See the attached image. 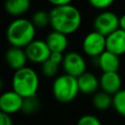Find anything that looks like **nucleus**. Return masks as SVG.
<instances>
[{"label":"nucleus","mask_w":125,"mask_h":125,"mask_svg":"<svg viewBox=\"0 0 125 125\" xmlns=\"http://www.w3.org/2000/svg\"><path fill=\"white\" fill-rule=\"evenodd\" d=\"M50 13V26L53 30L69 35L76 32L82 23V15L72 4L53 7Z\"/></svg>","instance_id":"f257e3e1"},{"label":"nucleus","mask_w":125,"mask_h":125,"mask_svg":"<svg viewBox=\"0 0 125 125\" xmlns=\"http://www.w3.org/2000/svg\"><path fill=\"white\" fill-rule=\"evenodd\" d=\"M36 27L31 20L25 18H15L6 29V39L13 47L25 48L35 39Z\"/></svg>","instance_id":"f03ea898"},{"label":"nucleus","mask_w":125,"mask_h":125,"mask_svg":"<svg viewBox=\"0 0 125 125\" xmlns=\"http://www.w3.org/2000/svg\"><path fill=\"white\" fill-rule=\"evenodd\" d=\"M12 89L22 98L36 96L39 89V77L37 72L27 65L15 70L12 77Z\"/></svg>","instance_id":"7ed1b4c3"},{"label":"nucleus","mask_w":125,"mask_h":125,"mask_svg":"<svg viewBox=\"0 0 125 125\" xmlns=\"http://www.w3.org/2000/svg\"><path fill=\"white\" fill-rule=\"evenodd\" d=\"M52 93L60 103L67 104L72 102L80 93L77 78L67 73L58 75L52 84Z\"/></svg>","instance_id":"20e7f679"},{"label":"nucleus","mask_w":125,"mask_h":125,"mask_svg":"<svg viewBox=\"0 0 125 125\" xmlns=\"http://www.w3.org/2000/svg\"><path fill=\"white\" fill-rule=\"evenodd\" d=\"M83 53L90 58H97L106 50V36L93 30L86 34L82 41Z\"/></svg>","instance_id":"39448f33"},{"label":"nucleus","mask_w":125,"mask_h":125,"mask_svg":"<svg viewBox=\"0 0 125 125\" xmlns=\"http://www.w3.org/2000/svg\"><path fill=\"white\" fill-rule=\"evenodd\" d=\"M93 27L94 30L107 36L119 28V17L114 12L103 10L94 19Z\"/></svg>","instance_id":"423d86ee"},{"label":"nucleus","mask_w":125,"mask_h":125,"mask_svg":"<svg viewBox=\"0 0 125 125\" xmlns=\"http://www.w3.org/2000/svg\"><path fill=\"white\" fill-rule=\"evenodd\" d=\"M62 65L64 70V73L72 75L76 78L83 74L85 71H87V63L84 57L80 53L75 51H71L64 54Z\"/></svg>","instance_id":"0eeeda50"},{"label":"nucleus","mask_w":125,"mask_h":125,"mask_svg":"<svg viewBox=\"0 0 125 125\" xmlns=\"http://www.w3.org/2000/svg\"><path fill=\"white\" fill-rule=\"evenodd\" d=\"M25 53L29 62L33 63H43L51 56V50L45 40L34 39L25 48Z\"/></svg>","instance_id":"6e6552de"},{"label":"nucleus","mask_w":125,"mask_h":125,"mask_svg":"<svg viewBox=\"0 0 125 125\" xmlns=\"http://www.w3.org/2000/svg\"><path fill=\"white\" fill-rule=\"evenodd\" d=\"M23 98L16 91L9 90L0 96V110L7 114H14L21 111Z\"/></svg>","instance_id":"1a4fd4ad"},{"label":"nucleus","mask_w":125,"mask_h":125,"mask_svg":"<svg viewBox=\"0 0 125 125\" xmlns=\"http://www.w3.org/2000/svg\"><path fill=\"white\" fill-rule=\"evenodd\" d=\"M99 78L100 88L112 96L122 89V79L118 71L103 72Z\"/></svg>","instance_id":"9d476101"},{"label":"nucleus","mask_w":125,"mask_h":125,"mask_svg":"<svg viewBox=\"0 0 125 125\" xmlns=\"http://www.w3.org/2000/svg\"><path fill=\"white\" fill-rule=\"evenodd\" d=\"M5 61L7 64L14 70H18L26 66L28 62L24 48L11 46L5 52Z\"/></svg>","instance_id":"9b49d317"},{"label":"nucleus","mask_w":125,"mask_h":125,"mask_svg":"<svg viewBox=\"0 0 125 125\" xmlns=\"http://www.w3.org/2000/svg\"><path fill=\"white\" fill-rule=\"evenodd\" d=\"M97 62V66L103 72H110V71H118L120 68V59L116 54L105 50L99 57L94 58Z\"/></svg>","instance_id":"f8f14e48"},{"label":"nucleus","mask_w":125,"mask_h":125,"mask_svg":"<svg viewBox=\"0 0 125 125\" xmlns=\"http://www.w3.org/2000/svg\"><path fill=\"white\" fill-rule=\"evenodd\" d=\"M80 93L84 95H94L100 88V78L90 71H85L77 77Z\"/></svg>","instance_id":"ddd939ff"},{"label":"nucleus","mask_w":125,"mask_h":125,"mask_svg":"<svg viewBox=\"0 0 125 125\" xmlns=\"http://www.w3.org/2000/svg\"><path fill=\"white\" fill-rule=\"evenodd\" d=\"M106 50L117 56L125 54V30L118 28L106 36Z\"/></svg>","instance_id":"4468645a"},{"label":"nucleus","mask_w":125,"mask_h":125,"mask_svg":"<svg viewBox=\"0 0 125 125\" xmlns=\"http://www.w3.org/2000/svg\"><path fill=\"white\" fill-rule=\"evenodd\" d=\"M46 43L48 44L51 52H60V53H64L68 46V39L67 35L63 34L62 32L53 30L51 31L46 39Z\"/></svg>","instance_id":"2eb2a0df"},{"label":"nucleus","mask_w":125,"mask_h":125,"mask_svg":"<svg viewBox=\"0 0 125 125\" xmlns=\"http://www.w3.org/2000/svg\"><path fill=\"white\" fill-rule=\"evenodd\" d=\"M30 0H5L4 9L7 14L14 18H21L30 9Z\"/></svg>","instance_id":"dca6fc26"},{"label":"nucleus","mask_w":125,"mask_h":125,"mask_svg":"<svg viewBox=\"0 0 125 125\" xmlns=\"http://www.w3.org/2000/svg\"><path fill=\"white\" fill-rule=\"evenodd\" d=\"M92 104L98 110H106L112 106V95L101 90L93 95Z\"/></svg>","instance_id":"f3484780"},{"label":"nucleus","mask_w":125,"mask_h":125,"mask_svg":"<svg viewBox=\"0 0 125 125\" xmlns=\"http://www.w3.org/2000/svg\"><path fill=\"white\" fill-rule=\"evenodd\" d=\"M40 101L37 96H31L27 98H23V104L21 107V112L28 115L37 112L40 108Z\"/></svg>","instance_id":"a211bd4d"},{"label":"nucleus","mask_w":125,"mask_h":125,"mask_svg":"<svg viewBox=\"0 0 125 125\" xmlns=\"http://www.w3.org/2000/svg\"><path fill=\"white\" fill-rule=\"evenodd\" d=\"M31 21L36 28H44L50 25V13L43 10L36 11L31 17Z\"/></svg>","instance_id":"6ab92c4d"},{"label":"nucleus","mask_w":125,"mask_h":125,"mask_svg":"<svg viewBox=\"0 0 125 125\" xmlns=\"http://www.w3.org/2000/svg\"><path fill=\"white\" fill-rule=\"evenodd\" d=\"M112 107L119 115L125 117V89H121L112 96Z\"/></svg>","instance_id":"aec40b11"},{"label":"nucleus","mask_w":125,"mask_h":125,"mask_svg":"<svg viewBox=\"0 0 125 125\" xmlns=\"http://www.w3.org/2000/svg\"><path fill=\"white\" fill-rule=\"evenodd\" d=\"M59 68H60V64L56 63L51 59H48L43 63H41V73L48 78L57 77Z\"/></svg>","instance_id":"412c9836"},{"label":"nucleus","mask_w":125,"mask_h":125,"mask_svg":"<svg viewBox=\"0 0 125 125\" xmlns=\"http://www.w3.org/2000/svg\"><path fill=\"white\" fill-rule=\"evenodd\" d=\"M76 125H103V124L97 116L93 114H85L78 119Z\"/></svg>","instance_id":"4be33fe9"},{"label":"nucleus","mask_w":125,"mask_h":125,"mask_svg":"<svg viewBox=\"0 0 125 125\" xmlns=\"http://www.w3.org/2000/svg\"><path fill=\"white\" fill-rule=\"evenodd\" d=\"M115 0H88L89 4L97 9V10H106L108 7H110Z\"/></svg>","instance_id":"5701e85b"},{"label":"nucleus","mask_w":125,"mask_h":125,"mask_svg":"<svg viewBox=\"0 0 125 125\" xmlns=\"http://www.w3.org/2000/svg\"><path fill=\"white\" fill-rule=\"evenodd\" d=\"M63 58H64V54H63V53L52 52L49 59H51L53 62H55L58 63V64H62V61H63Z\"/></svg>","instance_id":"b1692460"},{"label":"nucleus","mask_w":125,"mask_h":125,"mask_svg":"<svg viewBox=\"0 0 125 125\" xmlns=\"http://www.w3.org/2000/svg\"><path fill=\"white\" fill-rule=\"evenodd\" d=\"M0 125H14L11 115L5 112H1L0 113Z\"/></svg>","instance_id":"393cba45"},{"label":"nucleus","mask_w":125,"mask_h":125,"mask_svg":"<svg viewBox=\"0 0 125 125\" xmlns=\"http://www.w3.org/2000/svg\"><path fill=\"white\" fill-rule=\"evenodd\" d=\"M50 4H52L54 7L57 6H63V5H68L71 4L73 0H47Z\"/></svg>","instance_id":"a878e982"},{"label":"nucleus","mask_w":125,"mask_h":125,"mask_svg":"<svg viewBox=\"0 0 125 125\" xmlns=\"http://www.w3.org/2000/svg\"><path fill=\"white\" fill-rule=\"evenodd\" d=\"M119 28L125 30V14L119 17Z\"/></svg>","instance_id":"bb28decb"}]
</instances>
